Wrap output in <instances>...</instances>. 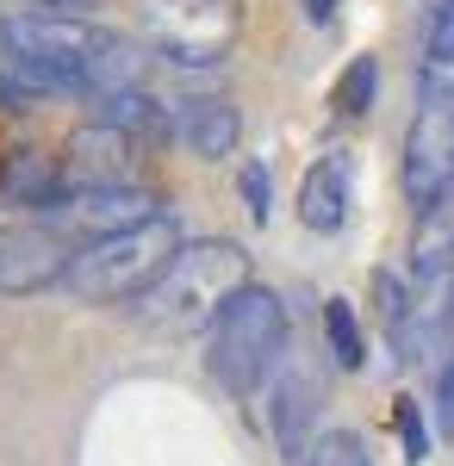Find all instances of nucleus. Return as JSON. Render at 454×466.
Wrapping results in <instances>:
<instances>
[{
    "instance_id": "10",
    "label": "nucleus",
    "mask_w": 454,
    "mask_h": 466,
    "mask_svg": "<svg viewBox=\"0 0 454 466\" xmlns=\"http://www.w3.org/2000/svg\"><path fill=\"white\" fill-rule=\"evenodd\" d=\"M349 193H355V175H349V156H317L312 175L299 180V224L330 237L349 224Z\"/></svg>"
},
{
    "instance_id": "9",
    "label": "nucleus",
    "mask_w": 454,
    "mask_h": 466,
    "mask_svg": "<svg viewBox=\"0 0 454 466\" xmlns=\"http://www.w3.org/2000/svg\"><path fill=\"white\" fill-rule=\"evenodd\" d=\"M169 137H175L187 156L218 162V156H231V149H237L243 118H237V106H224V100H181V106L169 112Z\"/></svg>"
},
{
    "instance_id": "8",
    "label": "nucleus",
    "mask_w": 454,
    "mask_h": 466,
    "mask_svg": "<svg viewBox=\"0 0 454 466\" xmlns=\"http://www.w3.org/2000/svg\"><path fill=\"white\" fill-rule=\"evenodd\" d=\"M317 404H324V386H317V373L305 367V360H280L274 367V441L280 454L299 466L305 461V448H312V417Z\"/></svg>"
},
{
    "instance_id": "3",
    "label": "nucleus",
    "mask_w": 454,
    "mask_h": 466,
    "mask_svg": "<svg viewBox=\"0 0 454 466\" xmlns=\"http://www.w3.org/2000/svg\"><path fill=\"white\" fill-rule=\"evenodd\" d=\"M175 249H181L175 218L156 212L150 224H131L119 237H100V243L75 249L63 287L75 299H88V305H125V299H143V292L156 287V274L175 261Z\"/></svg>"
},
{
    "instance_id": "5",
    "label": "nucleus",
    "mask_w": 454,
    "mask_h": 466,
    "mask_svg": "<svg viewBox=\"0 0 454 466\" xmlns=\"http://www.w3.org/2000/svg\"><path fill=\"white\" fill-rule=\"evenodd\" d=\"M138 13L169 63H218L237 44V0H138Z\"/></svg>"
},
{
    "instance_id": "1",
    "label": "nucleus",
    "mask_w": 454,
    "mask_h": 466,
    "mask_svg": "<svg viewBox=\"0 0 454 466\" xmlns=\"http://www.w3.org/2000/svg\"><path fill=\"white\" fill-rule=\"evenodd\" d=\"M280 360H286V305H280V292L249 280L206 323V367L231 398H249L274 380Z\"/></svg>"
},
{
    "instance_id": "14",
    "label": "nucleus",
    "mask_w": 454,
    "mask_h": 466,
    "mask_svg": "<svg viewBox=\"0 0 454 466\" xmlns=\"http://www.w3.org/2000/svg\"><path fill=\"white\" fill-rule=\"evenodd\" d=\"M374 87H380V63L374 56H355L343 81H336V94H330V106L343 112V118H361V112L374 106Z\"/></svg>"
},
{
    "instance_id": "2",
    "label": "nucleus",
    "mask_w": 454,
    "mask_h": 466,
    "mask_svg": "<svg viewBox=\"0 0 454 466\" xmlns=\"http://www.w3.org/2000/svg\"><path fill=\"white\" fill-rule=\"evenodd\" d=\"M237 287H249V255L224 237H206V243H181L175 261L156 274V287L138 299V318L150 329H200V323L218 318V305Z\"/></svg>"
},
{
    "instance_id": "22",
    "label": "nucleus",
    "mask_w": 454,
    "mask_h": 466,
    "mask_svg": "<svg viewBox=\"0 0 454 466\" xmlns=\"http://www.w3.org/2000/svg\"><path fill=\"white\" fill-rule=\"evenodd\" d=\"M6 156H13V149H6V131H0V162H6Z\"/></svg>"
},
{
    "instance_id": "16",
    "label": "nucleus",
    "mask_w": 454,
    "mask_h": 466,
    "mask_svg": "<svg viewBox=\"0 0 454 466\" xmlns=\"http://www.w3.org/2000/svg\"><path fill=\"white\" fill-rule=\"evenodd\" d=\"M429 69H454V0L436 6V19H429V56H423Z\"/></svg>"
},
{
    "instance_id": "12",
    "label": "nucleus",
    "mask_w": 454,
    "mask_h": 466,
    "mask_svg": "<svg viewBox=\"0 0 454 466\" xmlns=\"http://www.w3.org/2000/svg\"><path fill=\"white\" fill-rule=\"evenodd\" d=\"M94 125H112V131L131 137V144H162V137H169V106L150 100V94H138V87H125V94L94 100Z\"/></svg>"
},
{
    "instance_id": "6",
    "label": "nucleus",
    "mask_w": 454,
    "mask_h": 466,
    "mask_svg": "<svg viewBox=\"0 0 454 466\" xmlns=\"http://www.w3.org/2000/svg\"><path fill=\"white\" fill-rule=\"evenodd\" d=\"M69 237L57 224H0V299H32V292L63 287L69 274Z\"/></svg>"
},
{
    "instance_id": "19",
    "label": "nucleus",
    "mask_w": 454,
    "mask_h": 466,
    "mask_svg": "<svg viewBox=\"0 0 454 466\" xmlns=\"http://www.w3.org/2000/svg\"><path fill=\"white\" fill-rule=\"evenodd\" d=\"M88 6H100V0H37V13H63V19H81Z\"/></svg>"
},
{
    "instance_id": "18",
    "label": "nucleus",
    "mask_w": 454,
    "mask_h": 466,
    "mask_svg": "<svg viewBox=\"0 0 454 466\" xmlns=\"http://www.w3.org/2000/svg\"><path fill=\"white\" fill-rule=\"evenodd\" d=\"M268 193H274V187H268V162H255V156H249V168H243V199H249V212H255V218H268Z\"/></svg>"
},
{
    "instance_id": "7",
    "label": "nucleus",
    "mask_w": 454,
    "mask_h": 466,
    "mask_svg": "<svg viewBox=\"0 0 454 466\" xmlns=\"http://www.w3.org/2000/svg\"><path fill=\"white\" fill-rule=\"evenodd\" d=\"M150 218H156V199H150L143 187H131V180H112V187H69V193L57 199V224L88 230L94 243L131 230V224H150Z\"/></svg>"
},
{
    "instance_id": "4",
    "label": "nucleus",
    "mask_w": 454,
    "mask_h": 466,
    "mask_svg": "<svg viewBox=\"0 0 454 466\" xmlns=\"http://www.w3.org/2000/svg\"><path fill=\"white\" fill-rule=\"evenodd\" d=\"M94 37L100 32H94L88 19H63V13H13V19H0V56L37 69L57 94H75Z\"/></svg>"
},
{
    "instance_id": "11",
    "label": "nucleus",
    "mask_w": 454,
    "mask_h": 466,
    "mask_svg": "<svg viewBox=\"0 0 454 466\" xmlns=\"http://www.w3.org/2000/svg\"><path fill=\"white\" fill-rule=\"evenodd\" d=\"M143 63H150V50H143V44H131V37H119V32H100V37H94V50H88V63H81L75 94H88V100L125 94V87H138Z\"/></svg>"
},
{
    "instance_id": "21",
    "label": "nucleus",
    "mask_w": 454,
    "mask_h": 466,
    "mask_svg": "<svg viewBox=\"0 0 454 466\" xmlns=\"http://www.w3.org/2000/svg\"><path fill=\"white\" fill-rule=\"evenodd\" d=\"M442 417H449V423H454V367H449V373H442Z\"/></svg>"
},
{
    "instance_id": "13",
    "label": "nucleus",
    "mask_w": 454,
    "mask_h": 466,
    "mask_svg": "<svg viewBox=\"0 0 454 466\" xmlns=\"http://www.w3.org/2000/svg\"><path fill=\"white\" fill-rule=\"evenodd\" d=\"M324 336H330V355H336V367H361L367 360V342H361V323H355L349 299H324Z\"/></svg>"
},
{
    "instance_id": "20",
    "label": "nucleus",
    "mask_w": 454,
    "mask_h": 466,
    "mask_svg": "<svg viewBox=\"0 0 454 466\" xmlns=\"http://www.w3.org/2000/svg\"><path fill=\"white\" fill-rule=\"evenodd\" d=\"M299 6H305V19H312V25H324V19L336 13V0H299Z\"/></svg>"
},
{
    "instance_id": "17",
    "label": "nucleus",
    "mask_w": 454,
    "mask_h": 466,
    "mask_svg": "<svg viewBox=\"0 0 454 466\" xmlns=\"http://www.w3.org/2000/svg\"><path fill=\"white\" fill-rule=\"evenodd\" d=\"M398 435H405V461H423L429 454V435H423V417L411 398H398Z\"/></svg>"
},
{
    "instance_id": "15",
    "label": "nucleus",
    "mask_w": 454,
    "mask_h": 466,
    "mask_svg": "<svg viewBox=\"0 0 454 466\" xmlns=\"http://www.w3.org/2000/svg\"><path fill=\"white\" fill-rule=\"evenodd\" d=\"M299 466H374V461H367V441H361L355 430H330V435H317L312 448H305Z\"/></svg>"
}]
</instances>
